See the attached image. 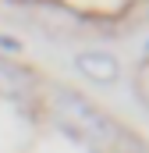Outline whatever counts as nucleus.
Listing matches in <instances>:
<instances>
[{"instance_id": "nucleus-2", "label": "nucleus", "mask_w": 149, "mask_h": 153, "mask_svg": "<svg viewBox=\"0 0 149 153\" xmlns=\"http://www.w3.org/2000/svg\"><path fill=\"white\" fill-rule=\"evenodd\" d=\"M74 64H78V71L85 78H92V82H100V85H110V82H117V75H121L117 57L107 53V50H82V53L74 57Z\"/></svg>"}, {"instance_id": "nucleus-1", "label": "nucleus", "mask_w": 149, "mask_h": 153, "mask_svg": "<svg viewBox=\"0 0 149 153\" xmlns=\"http://www.w3.org/2000/svg\"><path fill=\"white\" fill-rule=\"evenodd\" d=\"M53 114L60 125H68L74 135H82L85 143L96 146H114L121 139V128L110 114H103L96 103H89L85 96H78L71 89H57L53 93Z\"/></svg>"}, {"instance_id": "nucleus-3", "label": "nucleus", "mask_w": 149, "mask_h": 153, "mask_svg": "<svg viewBox=\"0 0 149 153\" xmlns=\"http://www.w3.org/2000/svg\"><path fill=\"white\" fill-rule=\"evenodd\" d=\"M0 50H21V43L11 39V36H0Z\"/></svg>"}]
</instances>
